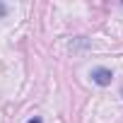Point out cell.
<instances>
[{
    "instance_id": "6da1fadb",
    "label": "cell",
    "mask_w": 123,
    "mask_h": 123,
    "mask_svg": "<svg viewBox=\"0 0 123 123\" xmlns=\"http://www.w3.org/2000/svg\"><path fill=\"white\" fill-rule=\"evenodd\" d=\"M89 77H92V82H97L99 87H106V85H111L113 73H111L109 68H94V70L89 73Z\"/></svg>"
},
{
    "instance_id": "7a4b0ae2",
    "label": "cell",
    "mask_w": 123,
    "mask_h": 123,
    "mask_svg": "<svg viewBox=\"0 0 123 123\" xmlns=\"http://www.w3.org/2000/svg\"><path fill=\"white\" fill-rule=\"evenodd\" d=\"M27 123H43V121H41V118H39V116H34V118H29V121H27Z\"/></svg>"
}]
</instances>
